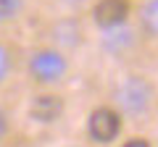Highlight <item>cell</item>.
Masks as SVG:
<instances>
[{
	"label": "cell",
	"instance_id": "6da1fadb",
	"mask_svg": "<svg viewBox=\"0 0 158 147\" xmlns=\"http://www.w3.org/2000/svg\"><path fill=\"white\" fill-rule=\"evenodd\" d=\"M87 131H90V137L98 145H108L121 131V116L113 108H98L90 116V121H87Z\"/></svg>",
	"mask_w": 158,
	"mask_h": 147
},
{
	"label": "cell",
	"instance_id": "7a4b0ae2",
	"mask_svg": "<svg viewBox=\"0 0 158 147\" xmlns=\"http://www.w3.org/2000/svg\"><path fill=\"white\" fill-rule=\"evenodd\" d=\"M29 71L37 81H58L66 74V58L56 50H40L29 61Z\"/></svg>",
	"mask_w": 158,
	"mask_h": 147
},
{
	"label": "cell",
	"instance_id": "3957f363",
	"mask_svg": "<svg viewBox=\"0 0 158 147\" xmlns=\"http://www.w3.org/2000/svg\"><path fill=\"white\" fill-rule=\"evenodd\" d=\"M116 97H118V105L124 108L127 113H142L148 108V102H150V87L140 76H132V79H127L118 87Z\"/></svg>",
	"mask_w": 158,
	"mask_h": 147
},
{
	"label": "cell",
	"instance_id": "277c9868",
	"mask_svg": "<svg viewBox=\"0 0 158 147\" xmlns=\"http://www.w3.org/2000/svg\"><path fill=\"white\" fill-rule=\"evenodd\" d=\"M129 16V0H100L95 6V21L103 29H116Z\"/></svg>",
	"mask_w": 158,
	"mask_h": 147
},
{
	"label": "cell",
	"instance_id": "5b68a950",
	"mask_svg": "<svg viewBox=\"0 0 158 147\" xmlns=\"http://www.w3.org/2000/svg\"><path fill=\"white\" fill-rule=\"evenodd\" d=\"M61 113H63V102L61 97H53V95H40L29 105V116L37 124H53V121L61 118Z\"/></svg>",
	"mask_w": 158,
	"mask_h": 147
},
{
	"label": "cell",
	"instance_id": "8992f818",
	"mask_svg": "<svg viewBox=\"0 0 158 147\" xmlns=\"http://www.w3.org/2000/svg\"><path fill=\"white\" fill-rule=\"evenodd\" d=\"M142 26L148 34H158V0H148L142 8Z\"/></svg>",
	"mask_w": 158,
	"mask_h": 147
},
{
	"label": "cell",
	"instance_id": "52a82bcc",
	"mask_svg": "<svg viewBox=\"0 0 158 147\" xmlns=\"http://www.w3.org/2000/svg\"><path fill=\"white\" fill-rule=\"evenodd\" d=\"M19 6H21V0H0V21L3 18H11L19 11Z\"/></svg>",
	"mask_w": 158,
	"mask_h": 147
},
{
	"label": "cell",
	"instance_id": "ba28073f",
	"mask_svg": "<svg viewBox=\"0 0 158 147\" xmlns=\"http://www.w3.org/2000/svg\"><path fill=\"white\" fill-rule=\"evenodd\" d=\"M8 68H11V58H8L6 47H0V81H3V76L8 74Z\"/></svg>",
	"mask_w": 158,
	"mask_h": 147
},
{
	"label": "cell",
	"instance_id": "9c48e42d",
	"mask_svg": "<svg viewBox=\"0 0 158 147\" xmlns=\"http://www.w3.org/2000/svg\"><path fill=\"white\" fill-rule=\"evenodd\" d=\"M124 147H150V145H148L145 139H129V142H127Z\"/></svg>",
	"mask_w": 158,
	"mask_h": 147
},
{
	"label": "cell",
	"instance_id": "30bf717a",
	"mask_svg": "<svg viewBox=\"0 0 158 147\" xmlns=\"http://www.w3.org/2000/svg\"><path fill=\"white\" fill-rule=\"evenodd\" d=\"M6 129H8V121H6V116L0 113V137L6 134Z\"/></svg>",
	"mask_w": 158,
	"mask_h": 147
}]
</instances>
